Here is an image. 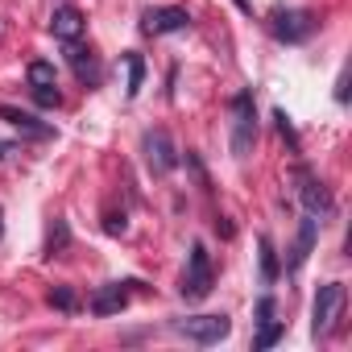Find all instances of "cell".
Returning a JSON list of instances; mask_svg holds the SVG:
<instances>
[{
  "instance_id": "obj_1",
  "label": "cell",
  "mask_w": 352,
  "mask_h": 352,
  "mask_svg": "<svg viewBox=\"0 0 352 352\" xmlns=\"http://www.w3.org/2000/svg\"><path fill=\"white\" fill-rule=\"evenodd\" d=\"M232 112V157H249L253 141H257V104H253V87H241L228 104Z\"/></svg>"
},
{
  "instance_id": "obj_2",
  "label": "cell",
  "mask_w": 352,
  "mask_h": 352,
  "mask_svg": "<svg viewBox=\"0 0 352 352\" xmlns=\"http://www.w3.org/2000/svg\"><path fill=\"white\" fill-rule=\"evenodd\" d=\"M170 331H174V336H183V340H191V344L212 348V344L228 340L232 319H228V315H191V319H174Z\"/></svg>"
},
{
  "instance_id": "obj_3",
  "label": "cell",
  "mask_w": 352,
  "mask_h": 352,
  "mask_svg": "<svg viewBox=\"0 0 352 352\" xmlns=\"http://www.w3.org/2000/svg\"><path fill=\"white\" fill-rule=\"evenodd\" d=\"M212 286H216V274H212V257H208V249H204V241H195L191 245V257H187V274H183V298L187 302H204L208 294H212Z\"/></svg>"
},
{
  "instance_id": "obj_4",
  "label": "cell",
  "mask_w": 352,
  "mask_h": 352,
  "mask_svg": "<svg viewBox=\"0 0 352 352\" xmlns=\"http://www.w3.org/2000/svg\"><path fill=\"white\" fill-rule=\"evenodd\" d=\"M141 153H145L149 174H157V179L174 174V166H179V149H174V141H170L166 129H145L141 133Z\"/></svg>"
},
{
  "instance_id": "obj_5",
  "label": "cell",
  "mask_w": 352,
  "mask_h": 352,
  "mask_svg": "<svg viewBox=\"0 0 352 352\" xmlns=\"http://www.w3.org/2000/svg\"><path fill=\"white\" fill-rule=\"evenodd\" d=\"M270 34L286 46H298L315 34V17L307 9H274L270 13Z\"/></svg>"
},
{
  "instance_id": "obj_6",
  "label": "cell",
  "mask_w": 352,
  "mask_h": 352,
  "mask_svg": "<svg viewBox=\"0 0 352 352\" xmlns=\"http://www.w3.org/2000/svg\"><path fill=\"white\" fill-rule=\"evenodd\" d=\"M344 298H348L344 282H327V286H319L315 307H311V331H315V336H327V331L336 327V319H340V311H344Z\"/></svg>"
},
{
  "instance_id": "obj_7",
  "label": "cell",
  "mask_w": 352,
  "mask_h": 352,
  "mask_svg": "<svg viewBox=\"0 0 352 352\" xmlns=\"http://www.w3.org/2000/svg\"><path fill=\"white\" fill-rule=\"evenodd\" d=\"M191 25V13L179 9V5H162V9H145L141 13V34L149 38H162V34H179Z\"/></svg>"
},
{
  "instance_id": "obj_8",
  "label": "cell",
  "mask_w": 352,
  "mask_h": 352,
  "mask_svg": "<svg viewBox=\"0 0 352 352\" xmlns=\"http://www.w3.org/2000/svg\"><path fill=\"white\" fill-rule=\"evenodd\" d=\"M298 199H302V208H307V216H331L336 212V204H331V195H327V187L315 179V174H307V170H298Z\"/></svg>"
},
{
  "instance_id": "obj_9",
  "label": "cell",
  "mask_w": 352,
  "mask_h": 352,
  "mask_svg": "<svg viewBox=\"0 0 352 352\" xmlns=\"http://www.w3.org/2000/svg\"><path fill=\"white\" fill-rule=\"evenodd\" d=\"M315 241H319V220H315V216H302V220H298L294 249H290V257H286V274H298V270L307 265V257H311Z\"/></svg>"
},
{
  "instance_id": "obj_10",
  "label": "cell",
  "mask_w": 352,
  "mask_h": 352,
  "mask_svg": "<svg viewBox=\"0 0 352 352\" xmlns=\"http://www.w3.org/2000/svg\"><path fill=\"white\" fill-rule=\"evenodd\" d=\"M67 63L75 67V75H79V83H83V87H100V79H104L100 58H96L87 46H79V38H75V42H67Z\"/></svg>"
},
{
  "instance_id": "obj_11",
  "label": "cell",
  "mask_w": 352,
  "mask_h": 352,
  "mask_svg": "<svg viewBox=\"0 0 352 352\" xmlns=\"http://www.w3.org/2000/svg\"><path fill=\"white\" fill-rule=\"evenodd\" d=\"M87 307H91V315H100V319L120 315V311L129 307V282H108V286H100Z\"/></svg>"
},
{
  "instance_id": "obj_12",
  "label": "cell",
  "mask_w": 352,
  "mask_h": 352,
  "mask_svg": "<svg viewBox=\"0 0 352 352\" xmlns=\"http://www.w3.org/2000/svg\"><path fill=\"white\" fill-rule=\"evenodd\" d=\"M0 120H9L17 133H25V137H34V141H46L54 129L50 124H42L34 112H21V108H13V104H0Z\"/></svg>"
},
{
  "instance_id": "obj_13",
  "label": "cell",
  "mask_w": 352,
  "mask_h": 352,
  "mask_svg": "<svg viewBox=\"0 0 352 352\" xmlns=\"http://www.w3.org/2000/svg\"><path fill=\"white\" fill-rule=\"evenodd\" d=\"M50 34H54L58 42H75V38L83 34V13H79L75 5L54 9V17H50Z\"/></svg>"
},
{
  "instance_id": "obj_14",
  "label": "cell",
  "mask_w": 352,
  "mask_h": 352,
  "mask_svg": "<svg viewBox=\"0 0 352 352\" xmlns=\"http://www.w3.org/2000/svg\"><path fill=\"white\" fill-rule=\"evenodd\" d=\"M124 67H129V87L124 91H129V100H137L141 96V83H145V58L137 50H129L124 54Z\"/></svg>"
},
{
  "instance_id": "obj_15",
  "label": "cell",
  "mask_w": 352,
  "mask_h": 352,
  "mask_svg": "<svg viewBox=\"0 0 352 352\" xmlns=\"http://www.w3.org/2000/svg\"><path fill=\"white\" fill-rule=\"evenodd\" d=\"M257 249H261V282H278V274H282V265H278V253H274V241H270V236H261V241H257Z\"/></svg>"
},
{
  "instance_id": "obj_16",
  "label": "cell",
  "mask_w": 352,
  "mask_h": 352,
  "mask_svg": "<svg viewBox=\"0 0 352 352\" xmlns=\"http://www.w3.org/2000/svg\"><path fill=\"white\" fill-rule=\"evenodd\" d=\"M282 331H286V323H282V319H265V323H261V331H257V340H253V348H257V352L274 348V344L282 340Z\"/></svg>"
},
{
  "instance_id": "obj_17",
  "label": "cell",
  "mask_w": 352,
  "mask_h": 352,
  "mask_svg": "<svg viewBox=\"0 0 352 352\" xmlns=\"http://www.w3.org/2000/svg\"><path fill=\"white\" fill-rule=\"evenodd\" d=\"M67 245H71V228H67V220H54V228H50V241H46V257H58Z\"/></svg>"
},
{
  "instance_id": "obj_18",
  "label": "cell",
  "mask_w": 352,
  "mask_h": 352,
  "mask_svg": "<svg viewBox=\"0 0 352 352\" xmlns=\"http://www.w3.org/2000/svg\"><path fill=\"white\" fill-rule=\"evenodd\" d=\"M25 79H30V87H50L54 83V63H30V71H25Z\"/></svg>"
},
{
  "instance_id": "obj_19",
  "label": "cell",
  "mask_w": 352,
  "mask_h": 352,
  "mask_svg": "<svg viewBox=\"0 0 352 352\" xmlns=\"http://www.w3.org/2000/svg\"><path fill=\"white\" fill-rule=\"evenodd\" d=\"M50 307H58V311H67V315H71V311L79 307V298H75V290H71V286H54V290H50Z\"/></svg>"
},
{
  "instance_id": "obj_20",
  "label": "cell",
  "mask_w": 352,
  "mask_h": 352,
  "mask_svg": "<svg viewBox=\"0 0 352 352\" xmlns=\"http://www.w3.org/2000/svg\"><path fill=\"white\" fill-rule=\"evenodd\" d=\"M34 104H38V108H58V104H63L58 83H50V87H34Z\"/></svg>"
},
{
  "instance_id": "obj_21",
  "label": "cell",
  "mask_w": 352,
  "mask_h": 352,
  "mask_svg": "<svg viewBox=\"0 0 352 352\" xmlns=\"http://www.w3.org/2000/svg\"><path fill=\"white\" fill-rule=\"evenodd\" d=\"M265 319H278V302H274L270 294L257 298V323H265Z\"/></svg>"
},
{
  "instance_id": "obj_22",
  "label": "cell",
  "mask_w": 352,
  "mask_h": 352,
  "mask_svg": "<svg viewBox=\"0 0 352 352\" xmlns=\"http://www.w3.org/2000/svg\"><path fill=\"white\" fill-rule=\"evenodd\" d=\"M274 120H278V133H282V137H290V145L298 149V137H294V124H290V116L278 108V112H274Z\"/></svg>"
},
{
  "instance_id": "obj_23",
  "label": "cell",
  "mask_w": 352,
  "mask_h": 352,
  "mask_svg": "<svg viewBox=\"0 0 352 352\" xmlns=\"http://www.w3.org/2000/svg\"><path fill=\"white\" fill-rule=\"evenodd\" d=\"M104 232H108V236H120V232H124V216H108V220H104Z\"/></svg>"
},
{
  "instance_id": "obj_24",
  "label": "cell",
  "mask_w": 352,
  "mask_h": 352,
  "mask_svg": "<svg viewBox=\"0 0 352 352\" xmlns=\"http://www.w3.org/2000/svg\"><path fill=\"white\" fill-rule=\"evenodd\" d=\"M336 100H340V104L348 100V75H340V83H336Z\"/></svg>"
},
{
  "instance_id": "obj_25",
  "label": "cell",
  "mask_w": 352,
  "mask_h": 352,
  "mask_svg": "<svg viewBox=\"0 0 352 352\" xmlns=\"http://www.w3.org/2000/svg\"><path fill=\"white\" fill-rule=\"evenodd\" d=\"M232 5H236L241 13H253V5H249V0H232Z\"/></svg>"
},
{
  "instance_id": "obj_26",
  "label": "cell",
  "mask_w": 352,
  "mask_h": 352,
  "mask_svg": "<svg viewBox=\"0 0 352 352\" xmlns=\"http://www.w3.org/2000/svg\"><path fill=\"white\" fill-rule=\"evenodd\" d=\"M5 153H13V145H9V141H0V157H5Z\"/></svg>"
},
{
  "instance_id": "obj_27",
  "label": "cell",
  "mask_w": 352,
  "mask_h": 352,
  "mask_svg": "<svg viewBox=\"0 0 352 352\" xmlns=\"http://www.w3.org/2000/svg\"><path fill=\"white\" fill-rule=\"evenodd\" d=\"M0 216H5V212H0ZM0 236H5V220H0Z\"/></svg>"
}]
</instances>
